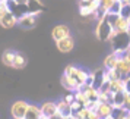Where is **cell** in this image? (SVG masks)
<instances>
[{
  "label": "cell",
  "instance_id": "obj_1",
  "mask_svg": "<svg viewBox=\"0 0 130 119\" xmlns=\"http://www.w3.org/2000/svg\"><path fill=\"white\" fill-rule=\"evenodd\" d=\"M114 34H116V31H114L111 22L108 19V15H102L98 19V24H96V28H95V37L100 41H111Z\"/></svg>",
  "mask_w": 130,
  "mask_h": 119
},
{
  "label": "cell",
  "instance_id": "obj_2",
  "mask_svg": "<svg viewBox=\"0 0 130 119\" xmlns=\"http://www.w3.org/2000/svg\"><path fill=\"white\" fill-rule=\"evenodd\" d=\"M108 19L116 32H130V21L127 16L121 13H108Z\"/></svg>",
  "mask_w": 130,
  "mask_h": 119
},
{
  "label": "cell",
  "instance_id": "obj_3",
  "mask_svg": "<svg viewBox=\"0 0 130 119\" xmlns=\"http://www.w3.org/2000/svg\"><path fill=\"white\" fill-rule=\"evenodd\" d=\"M64 74L75 77L82 85H85V84L88 82V79H89V72L86 71V69H83V68H79V66H75V65H67L66 66Z\"/></svg>",
  "mask_w": 130,
  "mask_h": 119
},
{
  "label": "cell",
  "instance_id": "obj_4",
  "mask_svg": "<svg viewBox=\"0 0 130 119\" xmlns=\"http://www.w3.org/2000/svg\"><path fill=\"white\" fill-rule=\"evenodd\" d=\"M112 50H126L130 47V32H116L111 38Z\"/></svg>",
  "mask_w": 130,
  "mask_h": 119
},
{
  "label": "cell",
  "instance_id": "obj_5",
  "mask_svg": "<svg viewBox=\"0 0 130 119\" xmlns=\"http://www.w3.org/2000/svg\"><path fill=\"white\" fill-rule=\"evenodd\" d=\"M101 2V9L100 12L102 15H108V13H120L121 10V0H100Z\"/></svg>",
  "mask_w": 130,
  "mask_h": 119
},
{
  "label": "cell",
  "instance_id": "obj_6",
  "mask_svg": "<svg viewBox=\"0 0 130 119\" xmlns=\"http://www.w3.org/2000/svg\"><path fill=\"white\" fill-rule=\"evenodd\" d=\"M29 109V103L26 100H16L10 104V116L12 118H25Z\"/></svg>",
  "mask_w": 130,
  "mask_h": 119
},
{
  "label": "cell",
  "instance_id": "obj_7",
  "mask_svg": "<svg viewBox=\"0 0 130 119\" xmlns=\"http://www.w3.org/2000/svg\"><path fill=\"white\" fill-rule=\"evenodd\" d=\"M19 24L18 15L12 10H9L6 13H0V25L3 30H12L13 27H16Z\"/></svg>",
  "mask_w": 130,
  "mask_h": 119
},
{
  "label": "cell",
  "instance_id": "obj_8",
  "mask_svg": "<svg viewBox=\"0 0 130 119\" xmlns=\"http://www.w3.org/2000/svg\"><path fill=\"white\" fill-rule=\"evenodd\" d=\"M60 84L63 85V88H66L67 91H73V93L77 91V90H80L83 87L75 77L67 75V74H64V72H63V75L60 77Z\"/></svg>",
  "mask_w": 130,
  "mask_h": 119
},
{
  "label": "cell",
  "instance_id": "obj_9",
  "mask_svg": "<svg viewBox=\"0 0 130 119\" xmlns=\"http://www.w3.org/2000/svg\"><path fill=\"white\" fill-rule=\"evenodd\" d=\"M37 16H38V13H34V12H25L22 13L21 16H19V24L21 25V28L22 30H32L37 24Z\"/></svg>",
  "mask_w": 130,
  "mask_h": 119
},
{
  "label": "cell",
  "instance_id": "obj_10",
  "mask_svg": "<svg viewBox=\"0 0 130 119\" xmlns=\"http://www.w3.org/2000/svg\"><path fill=\"white\" fill-rule=\"evenodd\" d=\"M41 110H42V115H45L48 118L60 119V112H59V104H57V101H51V100L44 101L41 104Z\"/></svg>",
  "mask_w": 130,
  "mask_h": 119
},
{
  "label": "cell",
  "instance_id": "obj_11",
  "mask_svg": "<svg viewBox=\"0 0 130 119\" xmlns=\"http://www.w3.org/2000/svg\"><path fill=\"white\" fill-rule=\"evenodd\" d=\"M72 35L70 27H67L64 24H59L56 25L53 30H51V37H53L54 41H59V40H63V38H67V37Z\"/></svg>",
  "mask_w": 130,
  "mask_h": 119
},
{
  "label": "cell",
  "instance_id": "obj_12",
  "mask_svg": "<svg viewBox=\"0 0 130 119\" xmlns=\"http://www.w3.org/2000/svg\"><path fill=\"white\" fill-rule=\"evenodd\" d=\"M56 47L59 50V53H63V54H67L73 52V49H75V40H73V37H67V38H63V40H59V41H56Z\"/></svg>",
  "mask_w": 130,
  "mask_h": 119
},
{
  "label": "cell",
  "instance_id": "obj_13",
  "mask_svg": "<svg viewBox=\"0 0 130 119\" xmlns=\"http://www.w3.org/2000/svg\"><path fill=\"white\" fill-rule=\"evenodd\" d=\"M96 110H98V113H100V116L102 119H108V118H111V116H112V112H114V104H112L111 101H102Z\"/></svg>",
  "mask_w": 130,
  "mask_h": 119
},
{
  "label": "cell",
  "instance_id": "obj_14",
  "mask_svg": "<svg viewBox=\"0 0 130 119\" xmlns=\"http://www.w3.org/2000/svg\"><path fill=\"white\" fill-rule=\"evenodd\" d=\"M108 87L112 93H124L127 91V87H126V81L124 78H118V79H111L108 82Z\"/></svg>",
  "mask_w": 130,
  "mask_h": 119
},
{
  "label": "cell",
  "instance_id": "obj_15",
  "mask_svg": "<svg viewBox=\"0 0 130 119\" xmlns=\"http://www.w3.org/2000/svg\"><path fill=\"white\" fill-rule=\"evenodd\" d=\"M15 57H16V52H13L10 49H6L3 53H2V63L5 66H9L12 68L13 62H15Z\"/></svg>",
  "mask_w": 130,
  "mask_h": 119
},
{
  "label": "cell",
  "instance_id": "obj_16",
  "mask_svg": "<svg viewBox=\"0 0 130 119\" xmlns=\"http://www.w3.org/2000/svg\"><path fill=\"white\" fill-rule=\"evenodd\" d=\"M118 56L116 52H111L110 54H107L104 60H102V66L105 68V69H110V68H116L117 66V62H118Z\"/></svg>",
  "mask_w": 130,
  "mask_h": 119
},
{
  "label": "cell",
  "instance_id": "obj_17",
  "mask_svg": "<svg viewBox=\"0 0 130 119\" xmlns=\"http://www.w3.org/2000/svg\"><path fill=\"white\" fill-rule=\"evenodd\" d=\"M116 69H117L123 77H127L130 75V63L127 60L124 59V56H120L118 57V62H117V66H116Z\"/></svg>",
  "mask_w": 130,
  "mask_h": 119
},
{
  "label": "cell",
  "instance_id": "obj_18",
  "mask_svg": "<svg viewBox=\"0 0 130 119\" xmlns=\"http://www.w3.org/2000/svg\"><path fill=\"white\" fill-rule=\"evenodd\" d=\"M75 99H76L77 101H80L85 107H91V104H92V100L86 96V93L83 91V88L75 91Z\"/></svg>",
  "mask_w": 130,
  "mask_h": 119
},
{
  "label": "cell",
  "instance_id": "obj_19",
  "mask_svg": "<svg viewBox=\"0 0 130 119\" xmlns=\"http://www.w3.org/2000/svg\"><path fill=\"white\" fill-rule=\"evenodd\" d=\"M42 116L41 106H35V104H29V109L26 112V119H40Z\"/></svg>",
  "mask_w": 130,
  "mask_h": 119
},
{
  "label": "cell",
  "instance_id": "obj_20",
  "mask_svg": "<svg viewBox=\"0 0 130 119\" xmlns=\"http://www.w3.org/2000/svg\"><path fill=\"white\" fill-rule=\"evenodd\" d=\"M82 88H83V91L86 93V96H88L91 100L98 99V96H100V88H96L94 84H85Z\"/></svg>",
  "mask_w": 130,
  "mask_h": 119
},
{
  "label": "cell",
  "instance_id": "obj_21",
  "mask_svg": "<svg viewBox=\"0 0 130 119\" xmlns=\"http://www.w3.org/2000/svg\"><path fill=\"white\" fill-rule=\"evenodd\" d=\"M26 7H28L29 12L38 13V15H40V13L42 12V9H44V6H42V3L40 0H28V2H26Z\"/></svg>",
  "mask_w": 130,
  "mask_h": 119
},
{
  "label": "cell",
  "instance_id": "obj_22",
  "mask_svg": "<svg viewBox=\"0 0 130 119\" xmlns=\"http://www.w3.org/2000/svg\"><path fill=\"white\" fill-rule=\"evenodd\" d=\"M26 57L24 56V53H21V52H16V57H15V62H13V69H24L25 66H26Z\"/></svg>",
  "mask_w": 130,
  "mask_h": 119
},
{
  "label": "cell",
  "instance_id": "obj_23",
  "mask_svg": "<svg viewBox=\"0 0 130 119\" xmlns=\"http://www.w3.org/2000/svg\"><path fill=\"white\" fill-rule=\"evenodd\" d=\"M79 15L82 18H94V12H92V9L88 5H80V7H79Z\"/></svg>",
  "mask_w": 130,
  "mask_h": 119
},
{
  "label": "cell",
  "instance_id": "obj_24",
  "mask_svg": "<svg viewBox=\"0 0 130 119\" xmlns=\"http://www.w3.org/2000/svg\"><path fill=\"white\" fill-rule=\"evenodd\" d=\"M124 107L130 110V91H124Z\"/></svg>",
  "mask_w": 130,
  "mask_h": 119
},
{
  "label": "cell",
  "instance_id": "obj_25",
  "mask_svg": "<svg viewBox=\"0 0 130 119\" xmlns=\"http://www.w3.org/2000/svg\"><path fill=\"white\" fill-rule=\"evenodd\" d=\"M124 81H126V87H127V91H130V75L124 77Z\"/></svg>",
  "mask_w": 130,
  "mask_h": 119
},
{
  "label": "cell",
  "instance_id": "obj_26",
  "mask_svg": "<svg viewBox=\"0 0 130 119\" xmlns=\"http://www.w3.org/2000/svg\"><path fill=\"white\" fill-rule=\"evenodd\" d=\"M12 2H15L16 5H26V2H28V0H12Z\"/></svg>",
  "mask_w": 130,
  "mask_h": 119
},
{
  "label": "cell",
  "instance_id": "obj_27",
  "mask_svg": "<svg viewBox=\"0 0 130 119\" xmlns=\"http://www.w3.org/2000/svg\"><path fill=\"white\" fill-rule=\"evenodd\" d=\"M92 0H79V3L80 5H88V3H91Z\"/></svg>",
  "mask_w": 130,
  "mask_h": 119
},
{
  "label": "cell",
  "instance_id": "obj_28",
  "mask_svg": "<svg viewBox=\"0 0 130 119\" xmlns=\"http://www.w3.org/2000/svg\"><path fill=\"white\" fill-rule=\"evenodd\" d=\"M123 3H126V5H130V0H121Z\"/></svg>",
  "mask_w": 130,
  "mask_h": 119
},
{
  "label": "cell",
  "instance_id": "obj_29",
  "mask_svg": "<svg viewBox=\"0 0 130 119\" xmlns=\"http://www.w3.org/2000/svg\"><path fill=\"white\" fill-rule=\"evenodd\" d=\"M12 119H26V118H12Z\"/></svg>",
  "mask_w": 130,
  "mask_h": 119
},
{
  "label": "cell",
  "instance_id": "obj_30",
  "mask_svg": "<svg viewBox=\"0 0 130 119\" xmlns=\"http://www.w3.org/2000/svg\"><path fill=\"white\" fill-rule=\"evenodd\" d=\"M129 21H130V15H129Z\"/></svg>",
  "mask_w": 130,
  "mask_h": 119
},
{
  "label": "cell",
  "instance_id": "obj_31",
  "mask_svg": "<svg viewBox=\"0 0 130 119\" xmlns=\"http://www.w3.org/2000/svg\"><path fill=\"white\" fill-rule=\"evenodd\" d=\"M129 115H130V110H129Z\"/></svg>",
  "mask_w": 130,
  "mask_h": 119
},
{
  "label": "cell",
  "instance_id": "obj_32",
  "mask_svg": "<svg viewBox=\"0 0 130 119\" xmlns=\"http://www.w3.org/2000/svg\"><path fill=\"white\" fill-rule=\"evenodd\" d=\"M108 119H111V118H108Z\"/></svg>",
  "mask_w": 130,
  "mask_h": 119
}]
</instances>
